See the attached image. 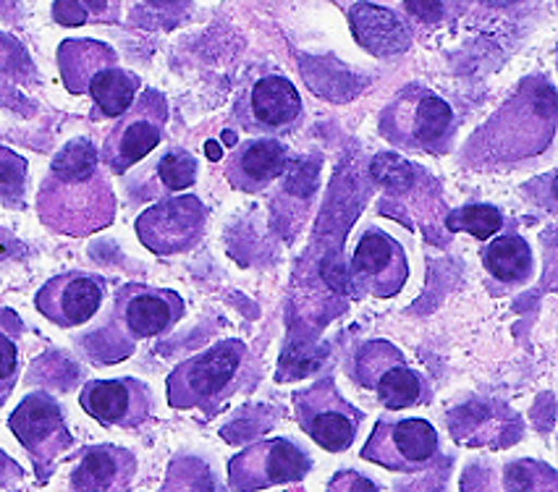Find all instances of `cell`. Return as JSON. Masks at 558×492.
Returning a JSON list of instances; mask_svg holds the SVG:
<instances>
[{
	"label": "cell",
	"mask_w": 558,
	"mask_h": 492,
	"mask_svg": "<svg viewBox=\"0 0 558 492\" xmlns=\"http://www.w3.org/2000/svg\"><path fill=\"white\" fill-rule=\"evenodd\" d=\"M37 218L63 236H93L116 220V192L89 139H71L37 189Z\"/></svg>",
	"instance_id": "6da1fadb"
},
{
	"label": "cell",
	"mask_w": 558,
	"mask_h": 492,
	"mask_svg": "<svg viewBox=\"0 0 558 492\" xmlns=\"http://www.w3.org/2000/svg\"><path fill=\"white\" fill-rule=\"evenodd\" d=\"M257 380L255 352L239 339L218 341L173 367L166 383L168 406L177 411L199 409L205 417H216L239 393H250Z\"/></svg>",
	"instance_id": "7a4b0ae2"
},
{
	"label": "cell",
	"mask_w": 558,
	"mask_h": 492,
	"mask_svg": "<svg viewBox=\"0 0 558 492\" xmlns=\"http://www.w3.org/2000/svg\"><path fill=\"white\" fill-rule=\"evenodd\" d=\"M378 132L396 150L446 155L457 139L459 119L438 93L423 84H407L380 110Z\"/></svg>",
	"instance_id": "3957f363"
},
{
	"label": "cell",
	"mask_w": 558,
	"mask_h": 492,
	"mask_svg": "<svg viewBox=\"0 0 558 492\" xmlns=\"http://www.w3.org/2000/svg\"><path fill=\"white\" fill-rule=\"evenodd\" d=\"M58 69L71 95L93 97L100 119H119L140 95V76L123 69L106 42L66 40L58 48Z\"/></svg>",
	"instance_id": "277c9868"
},
{
	"label": "cell",
	"mask_w": 558,
	"mask_h": 492,
	"mask_svg": "<svg viewBox=\"0 0 558 492\" xmlns=\"http://www.w3.org/2000/svg\"><path fill=\"white\" fill-rule=\"evenodd\" d=\"M354 380L373 393L388 411H404L430 401L433 388L420 369L409 365L407 354L391 341H367L354 354Z\"/></svg>",
	"instance_id": "5b68a950"
},
{
	"label": "cell",
	"mask_w": 558,
	"mask_h": 492,
	"mask_svg": "<svg viewBox=\"0 0 558 492\" xmlns=\"http://www.w3.org/2000/svg\"><path fill=\"white\" fill-rule=\"evenodd\" d=\"M168 126V100L163 93L147 87L134 97L126 113L119 115V123L108 132L106 142L97 150L100 163L110 173H123L150 155L166 139Z\"/></svg>",
	"instance_id": "8992f818"
},
{
	"label": "cell",
	"mask_w": 558,
	"mask_h": 492,
	"mask_svg": "<svg viewBox=\"0 0 558 492\" xmlns=\"http://www.w3.org/2000/svg\"><path fill=\"white\" fill-rule=\"evenodd\" d=\"M360 456L396 475H420L438 462L440 438L436 427L423 417H380Z\"/></svg>",
	"instance_id": "52a82bcc"
},
{
	"label": "cell",
	"mask_w": 558,
	"mask_h": 492,
	"mask_svg": "<svg viewBox=\"0 0 558 492\" xmlns=\"http://www.w3.org/2000/svg\"><path fill=\"white\" fill-rule=\"evenodd\" d=\"M294 414L302 432L328 453L352 448L365 419V414L341 396L333 378H320L294 393Z\"/></svg>",
	"instance_id": "ba28073f"
},
{
	"label": "cell",
	"mask_w": 558,
	"mask_h": 492,
	"mask_svg": "<svg viewBox=\"0 0 558 492\" xmlns=\"http://www.w3.org/2000/svg\"><path fill=\"white\" fill-rule=\"evenodd\" d=\"M186 304L173 288L126 283L116 291L108 328L126 343L160 339L179 325Z\"/></svg>",
	"instance_id": "9c48e42d"
},
{
	"label": "cell",
	"mask_w": 558,
	"mask_h": 492,
	"mask_svg": "<svg viewBox=\"0 0 558 492\" xmlns=\"http://www.w3.org/2000/svg\"><path fill=\"white\" fill-rule=\"evenodd\" d=\"M9 430L14 432L22 448L35 462L40 484H45V479L50 477L58 458L74 445V435H71L66 425L63 406L45 391L29 393L16 406L9 419Z\"/></svg>",
	"instance_id": "30bf717a"
},
{
	"label": "cell",
	"mask_w": 558,
	"mask_h": 492,
	"mask_svg": "<svg viewBox=\"0 0 558 492\" xmlns=\"http://www.w3.org/2000/svg\"><path fill=\"white\" fill-rule=\"evenodd\" d=\"M136 238L158 257H173L203 244L207 231V207L194 194H177L147 207L134 223Z\"/></svg>",
	"instance_id": "8fae6325"
},
{
	"label": "cell",
	"mask_w": 558,
	"mask_h": 492,
	"mask_svg": "<svg viewBox=\"0 0 558 492\" xmlns=\"http://www.w3.org/2000/svg\"><path fill=\"white\" fill-rule=\"evenodd\" d=\"M313 471V458L294 440L270 438L246 445L229 462L231 490H268L296 484Z\"/></svg>",
	"instance_id": "7c38bea8"
},
{
	"label": "cell",
	"mask_w": 558,
	"mask_h": 492,
	"mask_svg": "<svg viewBox=\"0 0 558 492\" xmlns=\"http://www.w3.org/2000/svg\"><path fill=\"white\" fill-rule=\"evenodd\" d=\"M349 281L360 296L393 299L409 281V260L399 238L380 229L362 233L349 262Z\"/></svg>",
	"instance_id": "4fadbf2b"
},
{
	"label": "cell",
	"mask_w": 558,
	"mask_h": 492,
	"mask_svg": "<svg viewBox=\"0 0 558 492\" xmlns=\"http://www.w3.org/2000/svg\"><path fill=\"white\" fill-rule=\"evenodd\" d=\"M302 113L304 106L300 89L281 74H268L252 82L233 110L244 132L259 134V137L291 132L302 121Z\"/></svg>",
	"instance_id": "5bb4252c"
},
{
	"label": "cell",
	"mask_w": 558,
	"mask_h": 492,
	"mask_svg": "<svg viewBox=\"0 0 558 492\" xmlns=\"http://www.w3.org/2000/svg\"><path fill=\"white\" fill-rule=\"evenodd\" d=\"M108 283L97 273L69 270L45 281L35 294V307L45 320L58 328H80L100 312L106 302Z\"/></svg>",
	"instance_id": "9a60e30c"
},
{
	"label": "cell",
	"mask_w": 558,
	"mask_h": 492,
	"mask_svg": "<svg viewBox=\"0 0 558 492\" xmlns=\"http://www.w3.org/2000/svg\"><path fill=\"white\" fill-rule=\"evenodd\" d=\"M80 406L97 425L136 430L153 417V393L136 378L87 380L80 393Z\"/></svg>",
	"instance_id": "2e32d148"
},
{
	"label": "cell",
	"mask_w": 558,
	"mask_h": 492,
	"mask_svg": "<svg viewBox=\"0 0 558 492\" xmlns=\"http://www.w3.org/2000/svg\"><path fill=\"white\" fill-rule=\"evenodd\" d=\"M289 150L272 137L242 142L223 160V176L233 192L259 194L287 173Z\"/></svg>",
	"instance_id": "e0dca14e"
},
{
	"label": "cell",
	"mask_w": 558,
	"mask_h": 492,
	"mask_svg": "<svg viewBox=\"0 0 558 492\" xmlns=\"http://www.w3.org/2000/svg\"><path fill=\"white\" fill-rule=\"evenodd\" d=\"M349 27L360 48L375 58L404 53L414 40L412 24H407L396 11L367 3V0H356L349 9Z\"/></svg>",
	"instance_id": "ac0fdd59"
},
{
	"label": "cell",
	"mask_w": 558,
	"mask_h": 492,
	"mask_svg": "<svg viewBox=\"0 0 558 492\" xmlns=\"http://www.w3.org/2000/svg\"><path fill=\"white\" fill-rule=\"evenodd\" d=\"M136 477V456L121 445H89L80 453L71 471V490L84 492H116L129 490Z\"/></svg>",
	"instance_id": "d6986e66"
},
{
	"label": "cell",
	"mask_w": 558,
	"mask_h": 492,
	"mask_svg": "<svg viewBox=\"0 0 558 492\" xmlns=\"http://www.w3.org/2000/svg\"><path fill=\"white\" fill-rule=\"evenodd\" d=\"M483 265L488 275L506 288H514L527 283L535 270V255L527 238L519 233H496L483 246Z\"/></svg>",
	"instance_id": "ffe728a7"
},
{
	"label": "cell",
	"mask_w": 558,
	"mask_h": 492,
	"mask_svg": "<svg viewBox=\"0 0 558 492\" xmlns=\"http://www.w3.org/2000/svg\"><path fill=\"white\" fill-rule=\"evenodd\" d=\"M24 322L14 309H0V404L11 396L22 372Z\"/></svg>",
	"instance_id": "44dd1931"
},
{
	"label": "cell",
	"mask_w": 558,
	"mask_h": 492,
	"mask_svg": "<svg viewBox=\"0 0 558 492\" xmlns=\"http://www.w3.org/2000/svg\"><path fill=\"white\" fill-rule=\"evenodd\" d=\"M446 229L453 233H470L477 242H488L496 233H501L504 212L496 205H464L446 216Z\"/></svg>",
	"instance_id": "7402d4cb"
},
{
	"label": "cell",
	"mask_w": 558,
	"mask_h": 492,
	"mask_svg": "<svg viewBox=\"0 0 558 492\" xmlns=\"http://www.w3.org/2000/svg\"><path fill=\"white\" fill-rule=\"evenodd\" d=\"M121 16L119 0H56L53 19L63 27H80V24H116Z\"/></svg>",
	"instance_id": "603a6c76"
},
{
	"label": "cell",
	"mask_w": 558,
	"mask_h": 492,
	"mask_svg": "<svg viewBox=\"0 0 558 492\" xmlns=\"http://www.w3.org/2000/svg\"><path fill=\"white\" fill-rule=\"evenodd\" d=\"M155 171H158V181L163 184L166 192L190 189L194 181H197V160L186 150H181V147H173V150H168L158 160Z\"/></svg>",
	"instance_id": "cb8c5ba5"
},
{
	"label": "cell",
	"mask_w": 558,
	"mask_h": 492,
	"mask_svg": "<svg viewBox=\"0 0 558 492\" xmlns=\"http://www.w3.org/2000/svg\"><path fill=\"white\" fill-rule=\"evenodd\" d=\"M404 11L414 24L444 27L464 14V0H404Z\"/></svg>",
	"instance_id": "d4e9b609"
},
{
	"label": "cell",
	"mask_w": 558,
	"mask_h": 492,
	"mask_svg": "<svg viewBox=\"0 0 558 492\" xmlns=\"http://www.w3.org/2000/svg\"><path fill=\"white\" fill-rule=\"evenodd\" d=\"M27 160L22 155L0 147V202L22 205L27 186Z\"/></svg>",
	"instance_id": "484cf974"
},
{
	"label": "cell",
	"mask_w": 558,
	"mask_h": 492,
	"mask_svg": "<svg viewBox=\"0 0 558 492\" xmlns=\"http://www.w3.org/2000/svg\"><path fill=\"white\" fill-rule=\"evenodd\" d=\"M24 482V469L9 453L0 451V490H16Z\"/></svg>",
	"instance_id": "4316f807"
},
{
	"label": "cell",
	"mask_w": 558,
	"mask_h": 492,
	"mask_svg": "<svg viewBox=\"0 0 558 492\" xmlns=\"http://www.w3.org/2000/svg\"><path fill=\"white\" fill-rule=\"evenodd\" d=\"M483 3L490 5V9H514V5L530 3V0H483Z\"/></svg>",
	"instance_id": "83f0119b"
}]
</instances>
